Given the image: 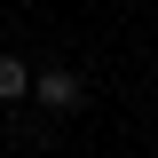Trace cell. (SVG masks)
<instances>
[{
  "label": "cell",
  "instance_id": "6da1fadb",
  "mask_svg": "<svg viewBox=\"0 0 158 158\" xmlns=\"http://www.w3.org/2000/svg\"><path fill=\"white\" fill-rule=\"evenodd\" d=\"M32 103L40 111H79V103H87V79H79L71 63H48V71H32Z\"/></svg>",
  "mask_w": 158,
  "mask_h": 158
},
{
  "label": "cell",
  "instance_id": "7a4b0ae2",
  "mask_svg": "<svg viewBox=\"0 0 158 158\" xmlns=\"http://www.w3.org/2000/svg\"><path fill=\"white\" fill-rule=\"evenodd\" d=\"M32 95V63L24 56H0V103H24Z\"/></svg>",
  "mask_w": 158,
  "mask_h": 158
}]
</instances>
